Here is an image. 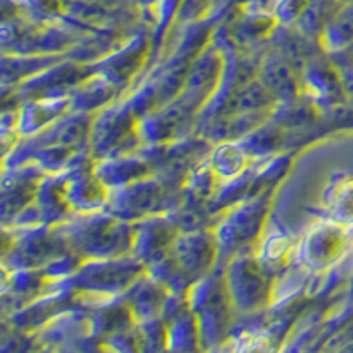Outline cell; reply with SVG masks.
Returning a JSON list of instances; mask_svg holds the SVG:
<instances>
[{"instance_id":"1","label":"cell","mask_w":353,"mask_h":353,"mask_svg":"<svg viewBox=\"0 0 353 353\" xmlns=\"http://www.w3.org/2000/svg\"><path fill=\"white\" fill-rule=\"evenodd\" d=\"M68 239L72 253L81 260L115 258L131 254L134 242V225L112 216L105 209L78 214L59 225Z\"/></svg>"},{"instance_id":"14","label":"cell","mask_w":353,"mask_h":353,"mask_svg":"<svg viewBox=\"0 0 353 353\" xmlns=\"http://www.w3.org/2000/svg\"><path fill=\"white\" fill-rule=\"evenodd\" d=\"M94 168H96L97 176L110 191L154 175V168L147 156H143V154L137 156L132 152L99 159L97 165H94Z\"/></svg>"},{"instance_id":"8","label":"cell","mask_w":353,"mask_h":353,"mask_svg":"<svg viewBox=\"0 0 353 353\" xmlns=\"http://www.w3.org/2000/svg\"><path fill=\"white\" fill-rule=\"evenodd\" d=\"M71 253L59 225H39L25 228L17 239L12 235L9 258L17 270H44Z\"/></svg>"},{"instance_id":"10","label":"cell","mask_w":353,"mask_h":353,"mask_svg":"<svg viewBox=\"0 0 353 353\" xmlns=\"http://www.w3.org/2000/svg\"><path fill=\"white\" fill-rule=\"evenodd\" d=\"M132 225H134V242H132L131 254H134L147 269L165 260L172 253L176 235L181 233L170 214L147 217Z\"/></svg>"},{"instance_id":"16","label":"cell","mask_w":353,"mask_h":353,"mask_svg":"<svg viewBox=\"0 0 353 353\" xmlns=\"http://www.w3.org/2000/svg\"><path fill=\"white\" fill-rule=\"evenodd\" d=\"M341 0H307L297 20L293 21V27L302 36L307 37L311 41H318L332 20V17L337 12V9L341 8Z\"/></svg>"},{"instance_id":"24","label":"cell","mask_w":353,"mask_h":353,"mask_svg":"<svg viewBox=\"0 0 353 353\" xmlns=\"http://www.w3.org/2000/svg\"><path fill=\"white\" fill-rule=\"evenodd\" d=\"M343 4H345V2H353V0H341Z\"/></svg>"},{"instance_id":"18","label":"cell","mask_w":353,"mask_h":353,"mask_svg":"<svg viewBox=\"0 0 353 353\" xmlns=\"http://www.w3.org/2000/svg\"><path fill=\"white\" fill-rule=\"evenodd\" d=\"M117 85L106 77H94L90 80H83L77 87L74 96H71L72 110L78 113H88L92 110H101L110 99H113L117 92Z\"/></svg>"},{"instance_id":"19","label":"cell","mask_w":353,"mask_h":353,"mask_svg":"<svg viewBox=\"0 0 353 353\" xmlns=\"http://www.w3.org/2000/svg\"><path fill=\"white\" fill-rule=\"evenodd\" d=\"M321 46L330 53L345 52L353 46V2H345L329 21L320 37Z\"/></svg>"},{"instance_id":"3","label":"cell","mask_w":353,"mask_h":353,"mask_svg":"<svg viewBox=\"0 0 353 353\" xmlns=\"http://www.w3.org/2000/svg\"><path fill=\"white\" fill-rule=\"evenodd\" d=\"M143 274L147 267L134 254L115 258L83 260L69 276L71 288L94 297H122Z\"/></svg>"},{"instance_id":"4","label":"cell","mask_w":353,"mask_h":353,"mask_svg":"<svg viewBox=\"0 0 353 353\" xmlns=\"http://www.w3.org/2000/svg\"><path fill=\"white\" fill-rule=\"evenodd\" d=\"M179 203L181 200L176 198L175 189L159 181L156 175H150L141 181L112 189L105 210L122 221L138 223L147 217L170 214Z\"/></svg>"},{"instance_id":"22","label":"cell","mask_w":353,"mask_h":353,"mask_svg":"<svg viewBox=\"0 0 353 353\" xmlns=\"http://www.w3.org/2000/svg\"><path fill=\"white\" fill-rule=\"evenodd\" d=\"M216 0H182L176 11V20L182 23H189V21H196L201 14L212 9Z\"/></svg>"},{"instance_id":"12","label":"cell","mask_w":353,"mask_h":353,"mask_svg":"<svg viewBox=\"0 0 353 353\" xmlns=\"http://www.w3.org/2000/svg\"><path fill=\"white\" fill-rule=\"evenodd\" d=\"M302 71L279 50L265 57L260 65L258 80L272 94L277 103H292L297 99Z\"/></svg>"},{"instance_id":"17","label":"cell","mask_w":353,"mask_h":353,"mask_svg":"<svg viewBox=\"0 0 353 353\" xmlns=\"http://www.w3.org/2000/svg\"><path fill=\"white\" fill-rule=\"evenodd\" d=\"M302 81L316 99L327 101V103L334 101L337 94L345 90L339 69L325 65L323 62L309 61L302 71Z\"/></svg>"},{"instance_id":"23","label":"cell","mask_w":353,"mask_h":353,"mask_svg":"<svg viewBox=\"0 0 353 353\" xmlns=\"http://www.w3.org/2000/svg\"><path fill=\"white\" fill-rule=\"evenodd\" d=\"M138 2L143 6H156V4H161L163 0H138Z\"/></svg>"},{"instance_id":"15","label":"cell","mask_w":353,"mask_h":353,"mask_svg":"<svg viewBox=\"0 0 353 353\" xmlns=\"http://www.w3.org/2000/svg\"><path fill=\"white\" fill-rule=\"evenodd\" d=\"M72 110L71 97H48V99L30 101L20 113L18 129L25 134L41 131L53 121H57L62 113Z\"/></svg>"},{"instance_id":"7","label":"cell","mask_w":353,"mask_h":353,"mask_svg":"<svg viewBox=\"0 0 353 353\" xmlns=\"http://www.w3.org/2000/svg\"><path fill=\"white\" fill-rule=\"evenodd\" d=\"M223 274L230 299L237 313H256L269 304L272 281L269 270L253 256V253L230 258Z\"/></svg>"},{"instance_id":"20","label":"cell","mask_w":353,"mask_h":353,"mask_svg":"<svg viewBox=\"0 0 353 353\" xmlns=\"http://www.w3.org/2000/svg\"><path fill=\"white\" fill-rule=\"evenodd\" d=\"M145 48H147L145 39L132 41L128 48L119 52L117 55H112V59H108V61H105V64H103V69H105L103 77L113 81L117 87H122V83L128 81L129 77L137 72L138 65L143 61Z\"/></svg>"},{"instance_id":"6","label":"cell","mask_w":353,"mask_h":353,"mask_svg":"<svg viewBox=\"0 0 353 353\" xmlns=\"http://www.w3.org/2000/svg\"><path fill=\"white\" fill-rule=\"evenodd\" d=\"M138 140H141L140 115L131 103L99 110L96 121L90 124L88 145L97 159L131 152Z\"/></svg>"},{"instance_id":"5","label":"cell","mask_w":353,"mask_h":353,"mask_svg":"<svg viewBox=\"0 0 353 353\" xmlns=\"http://www.w3.org/2000/svg\"><path fill=\"white\" fill-rule=\"evenodd\" d=\"M269 205V194H256L225 214L223 221L214 230L219 258L228 256L230 260L239 254L251 253L267 221Z\"/></svg>"},{"instance_id":"2","label":"cell","mask_w":353,"mask_h":353,"mask_svg":"<svg viewBox=\"0 0 353 353\" xmlns=\"http://www.w3.org/2000/svg\"><path fill=\"white\" fill-rule=\"evenodd\" d=\"M188 302L196 318L200 345L203 348H214L225 341L235 307L230 299L223 270L209 274L194 283L188 290Z\"/></svg>"},{"instance_id":"13","label":"cell","mask_w":353,"mask_h":353,"mask_svg":"<svg viewBox=\"0 0 353 353\" xmlns=\"http://www.w3.org/2000/svg\"><path fill=\"white\" fill-rule=\"evenodd\" d=\"M172 293L168 286L147 272L122 295V299L137 318V323H140V321L163 318Z\"/></svg>"},{"instance_id":"11","label":"cell","mask_w":353,"mask_h":353,"mask_svg":"<svg viewBox=\"0 0 353 353\" xmlns=\"http://www.w3.org/2000/svg\"><path fill=\"white\" fill-rule=\"evenodd\" d=\"M64 189L74 214L97 212L106 207L110 189L97 176L94 166H80L65 172Z\"/></svg>"},{"instance_id":"21","label":"cell","mask_w":353,"mask_h":353,"mask_svg":"<svg viewBox=\"0 0 353 353\" xmlns=\"http://www.w3.org/2000/svg\"><path fill=\"white\" fill-rule=\"evenodd\" d=\"M249 154L245 152V149L241 143H226L217 149L216 152H210V168L214 173L221 176H233L241 175L242 170L245 168V157Z\"/></svg>"},{"instance_id":"9","label":"cell","mask_w":353,"mask_h":353,"mask_svg":"<svg viewBox=\"0 0 353 353\" xmlns=\"http://www.w3.org/2000/svg\"><path fill=\"white\" fill-rule=\"evenodd\" d=\"M172 258L189 286H193L214 272L219 260L216 235L207 228L181 232L173 244Z\"/></svg>"}]
</instances>
